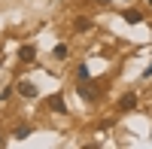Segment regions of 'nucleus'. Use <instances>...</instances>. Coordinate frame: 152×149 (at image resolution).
<instances>
[{"instance_id":"423d86ee","label":"nucleus","mask_w":152,"mask_h":149,"mask_svg":"<svg viewBox=\"0 0 152 149\" xmlns=\"http://www.w3.org/2000/svg\"><path fill=\"white\" fill-rule=\"evenodd\" d=\"M37 58V46H21L18 49V61H34Z\"/></svg>"},{"instance_id":"ddd939ff","label":"nucleus","mask_w":152,"mask_h":149,"mask_svg":"<svg viewBox=\"0 0 152 149\" xmlns=\"http://www.w3.org/2000/svg\"><path fill=\"white\" fill-rule=\"evenodd\" d=\"M0 146H6V137H3V134H0Z\"/></svg>"},{"instance_id":"9b49d317","label":"nucleus","mask_w":152,"mask_h":149,"mask_svg":"<svg viewBox=\"0 0 152 149\" xmlns=\"http://www.w3.org/2000/svg\"><path fill=\"white\" fill-rule=\"evenodd\" d=\"M9 94H12V88H0V101H6Z\"/></svg>"},{"instance_id":"0eeeda50","label":"nucleus","mask_w":152,"mask_h":149,"mask_svg":"<svg viewBox=\"0 0 152 149\" xmlns=\"http://www.w3.org/2000/svg\"><path fill=\"white\" fill-rule=\"evenodd\" d=\"M28 134H31V128H28V125H18L15 131H12V137H15V140H24Z\"/></svg>"},{"instance_id":"9d476101","label":"nucleus","mask_w":152,"mask_h":149,"mask_svg":"<svg viewBox=\"0 0 152 149\" xmlns=\"http://www.w3.org/2000/svg\"><path fill=\"white\" fill-rule=\"evenodd\" d=\"M88 28H91V21H88V18H76V31H88Z\"/></svg>"},{"instance_id":"f257e3e1","label":"nucleus","mask_w":152,"mask_h":149,"mask_svg":"<svg viewBox=\"0 0 152 149\" xmlns=\"http://www.w3.org/2000/svg\"><path fill=\"white\" fill-rule=\"evenodd\" d=\"M76 91H79V97H82V101H94V85L91 82H88V79H79V85H76Z\"/></svg>"},{"instance_id":"f8f14e48","label":"nucleus","mask_w":152,"mask_h":149,"mask_svg":"<svg viewBox=\"0 0 152 149\" xmlns=\"http://www.w3.org/2000/svg\"><path fill=\"white\" fill-rule=\"evenodd\" d=\"M149 76H152V64H149V67L143 70V79H149Z\"/></svg>"},{"instance_id":"20e7f679","label":"nucleus","mask_w":152,"mask_h":149,"mask_svg":"<svg viewBox=\"0 0 152 149\" xmlns=\"http://www.w3.org/2000/svg\"><path fill=\"white\" fill-rule=\"evenodd\" d=\"M18 94H24V97H37V85H34L31 79H21V82H18Z\"/></svg>"},{"instance_id":"4468645a","label":"nucleus","mask_w":152,"mask_h":149,"mask_svg":"<svg viewBox=\"0 0 152 149\" xmlns=\"http://www.w3.org/2000/svg\"><path fill=\"white\" fill-rule=\"evenodd\" d=\"M97 3H110V0H97Z\"/></svg>"},{"instance_id":"1a4fd4ad","label":"nucleus","mask_w":152,"mask_h":149,"mask_svg":"<svg viewBox=\"0 0 152 149\" xmlns=\"http://www.w3.org/2000/svg\"><path fill=\"white\" fill-rule=\"evenodd\" d=\"M88 76H91V73H88V67H85V64L76 67V79H88Z\"/></svg>"},{"instance_id":"2eb2a0df","label":"nucleus","mask_w":152,"mask_h":149,"mask_svg":"<svg viewBox=\"0 0 152 149\" xmlns=\"http://www.w3.org/2000/svg\"><path fill=\"white\" fill-rule=\"evenodd\" d=\"M149 3H152V0H149Z\"/></svg>"},{"instance_id":"f03ea898","label":"nucleus","mask_w":152,"mask_h":149,"mask_svg":"<svg viewBox=\"0 0 152 149\" xmlns=\"http://www.w3.org/2000/svg\"><path fill=\"white\" fill-rule=\"evenodd\" d=\"M49 110H52V113H58V116H64V113H67L64 97H61V94H52V97H49Z\"/></svg>"},{"instance_id":"39448f33","label":"nucleus","mask_w":152,"mask_h":149,"mask_svg":"<svg viewBox=\"0 0 152 149\" xmlns=\"http://www.w3.org/2000/svg\"><path fill=\"white\" fill-rule=\"evenodd\" d=\"M122 18L128 21V24H140V21H143V15H140V9H125V12H122Z\"/></svg>"},{"instance_id":"7ed1b4c3","label":"nucleus","mask_w":152,"mask_h":149,"mask_svg":"<svg viewBox=\"0 0 152 149\" xmlns=\"http://www.w3.org/2000/svg\"><path fill=\"white\" fill-rule=\"evenodd\" d=\"M134 107H137V94H134V91H128V94L119 101V110H122V113H128V110H134Z\"/></svg>"},{"instance_id":"6e6552de","label":"nucleus","mask_w":152,"mask_h":149,"mask_svg":"<svg viewBox=\"0 0 152 149\" xmlns=\"http://www.w3.org/2000/svg\"><path fill=\"white\" fill-rule=\"evenodd\" d=\"M52 55H55V58H67V46H64V43H58V46L52 49Z\"/></svg>"}]
</instances>
